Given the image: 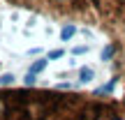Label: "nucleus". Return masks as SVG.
I'll return each instance as SVG.
<instances>
[{
  "label": "nucleus",
  "mask_w": 125,
  "mask_h": 120,
  "mask_svg": "<svg viewBox=\"0 0 125 120\" xmlns=\"http://www.w3.org/2000/svg\"><path fill=\"white\" fill-rule=\"evenodd\" d=\"M0 120H125V106L95 92L0 88Z\"/></svg>",
  "instance_id": "1"
},
{
  "label": "nucleus",
  "mask_w": 125,
  "mask_h": 120,
  "mask_svg": "<svg viewBox=\"0 0 125 120\" xmlns=\"http://www.w3.org/2000/svg\"><path fill=\"white\" fill-rule=\"evenodd\" d=\"M76 79H79V83H90V81L97 79V72H95V67L83 65V67L76 69Z\"/></svg>",
  "instance_id": "2"
},
{
  "label": "nucleus",
  "mask_w": 125,
  "mask_h": 120,
  "mask_svg": "<svg viewBox=\"0 0 125 120\" xmlns=\"http://www.w3.org/2000/svg\"><path fill=\"white\" fill-rule=\"evenodd\" d=\"M46 67H49V58H40V60H35V62L30 65V74L37 76V74H42Z\"/></svg>",
  "instance_id": "3"
},
{
  "label": "nucleus",
  "mask_w": 125,
  "mask_h": 120,
  "mask_svg": "<svg viewBox=\"0 0 125 120\" xmlns=\"http://www.w3.org/2000/svg\"><path fill=\"white\" fill-rule=\"evenodd\" d=\"M35 83H37V76L28 72V74L23 76V85H26V88H35Z\"/></svg>",
  "instance_id": "4"
},
{
  "label": "nucleus",
  "mask_w": 125,
  "mask_h": 120,
  "mask_svg": "<svg viewBox=\"0 0 125 120\" xmlns=\"http://www.w3.org/2000/svg\"><path fill=\"white\" fill-rule=\"evenodd\" d=\"M62 55H65V51H62V49H53V51H49L46 58H49V60H58V58H62Z\"/></svg>",
  "instance_id": "5"
}]
</instances>
